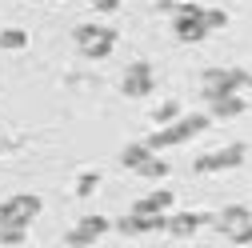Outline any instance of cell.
<instances>
[{
	"mask_svg": "<svg viewBox=\"0 0 252 248\" xmlns=\"http://www.w3.org/2000/svg\"><path fill=\"white\" fill-rule=\"evenodd\" d=\"M112 40H116L112 28H80V44H84V52H92V56H104V52L112 48Z\"/></svg>",
	"mask_w": 252,
	"mask_h": 248,
	"instance_id": "6da1fadb",
	"label": "cell"
},
{
	"mask_svg": "<svg viewBox=\"0 0 252 248\" xmlns=\"http://www.w3.org/2000/svg\"><path fill=\"white\" fill-rule=\"evenodd\" d=\"M148 84H152L148 68H144V64H136V68H132V76H128V92H140V88H148Z\"/></svg>",
	"mask_w": 252,
	"mask_h": 248,
	"instance_id": "7a4b0ae2",
	"label": "cell"
},
{
	"mask_svg": "<svg viewBox=\"0 0 252 248\" xmlns=\"http://www.w3.org/2000/svg\"><path fill=\"white\" fill-rule=\"evenodd\" d=\"M0 44H4V48H16V44H24V32H12V28H8V32L0 36Z\"/></svg>",
	"mask_w": 252,
	"mask_h": 248,
	"instance_id": "3957f363",
	"label": "cell"
}]
</instances>
